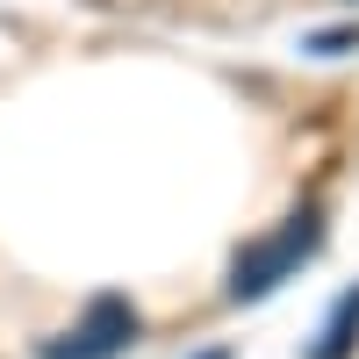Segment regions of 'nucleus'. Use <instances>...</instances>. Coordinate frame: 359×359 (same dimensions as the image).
I'll return each instance as SVG.
<instances>
[{
  "label": "nucleus",
  "mask_w": 359,
  "mask_h": 359,
  "mask_svg": "<svg viewBox=\"0 0 359 359\" xmlns=\"http://www.w3.org/2000/svg\"><path fill=\"white\" fill-rule=\"evenodd\" d=\"M359 345V294H345V302L331 309V323H323V345H316V359H345Z\"/></svg>",
  "instance_id": "obj_3"
},
{
  "label": "nucleus",
  "mask_w": 359,
  "mask_h": 359,
  "mask_svg": "<svg viewBox=\"0 0 359 359\" xmlns=\"http://www.w3.org/2000/svg\"><path fill=\"white\" fill-rule=\"evenodd\" d=\"M130 345H137V309L115 302V294H101V302L79 316V331L65 345H50L43 359H115V352H130Z\"/></svg>",
  "instance_id": "obj_2"
},
{
  "label": "nucleus",
  "mask_w": 359,
  "mask_h": 359,
  "mask_svg": "<svg viewBox=\"0 0 359 359\" xmlns=\"http://www.w3.org/2000/svg\"><path fill=\"white\" fill-rule=\"evenodd\" d=\"M316 245H323V208L309 201V208H294V216L266 237V245H252L245 259L230 266V302H259V294H273V287H280Z\"/></svg>",
  "instance_id": "obj_1"
},
{
  "label": "nucleus",
  "mask_w": 359,
  "mask_h": 359,
  "mask_svg": "<svg viewBox=\"0 0 359 359\" xmlns=\"http://www.w3.org/2000/svg\"><path fill=\"white\" fill-rule=\"evenodd\" d=\"M309 50L316 57H345V50H359V29H323V36H309Z\"/></svg>",
  "instance_id": "obj_4"
}]
</instances>
